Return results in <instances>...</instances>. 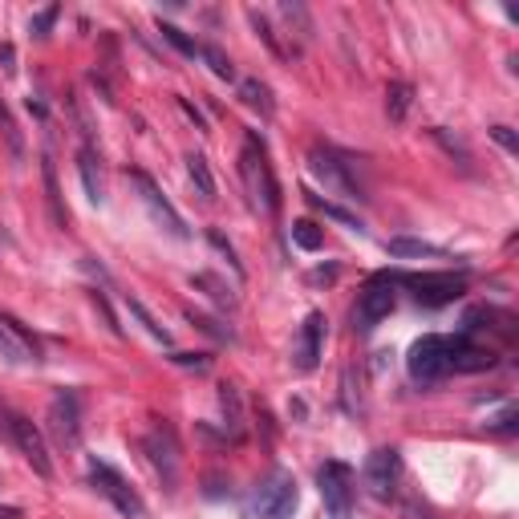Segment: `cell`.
Wrapping results in <instances>:
<instances>
[{
  "mask_svg": "<svg viewBox=\"0 0 519 519\" xmlns=\"http://www.w3.org/2000/svg\"><path fill=\"white\" fill-rule=\"evenodd\" d=\"M240 175H244L248 191H252V199L268 215L280 211V183H276L272 162H268V154H264V146H260L256 134H248L244 151H240Z\"/></svg>",
  "mask_w": 519,
  "mask_h": 519,
  "instance_id": "6da1fadb",
  "label": "cell"
},
{
  "mask_svg": "<svg viewBox=\"0 0 519 519\" xmlns=\"http://www.w3.org/2000/svg\"><path fill=\"white\" fill-rule=\"evenodd\" d=\"M308 167H313L317 183H321L328 195L349 199V203H361V199H366L357 175H353V162L345 159V154L328 151V146H313V151H308Z\"/></svg>",
  "mask_w": 519,
  "mask_h": 519,
  "instance_id": "7a4b0ae2",
  "label": "cell"
},
{
  "mask_svg": "<svg viewBox=\"0 0 519 519\" xmlns=\"http://www.w3.org/2000/svg\"><path fill=\"white\" fill-rule=\"evenodd\" d=\"M406 369L418 386H435L451 374V357H446V337L426 333L410 345V357H406Z\"/></svg>",
  "mask_w": 519,
  "mask_h": 519,
  "instance_id": "3957f363",
  "label": "cell"
},
{
  "mask_svg": "<svg viewBox=\"0 0 519 519\" xmlns=\"http://www.w3.org/2000/svg\"><path fill=\"white\" fill-rule=\"evenodd\" d=\"M90 483H93V491H98L102 499H110V504H114L126 519H142L146 515L142 495H138V491L130 487V483L110 463H98V458H93V463H90Z\"/></svg>",
  "mask_w": 519,
  "mask_h": 519,
  "instance_id": "277c9868",
  "label": "cell"
},
{
  "mask_svg": "<svg viewBox=\"0 0 519 519\" xmlns=\"http://www.w3.org/2000/svg\"><path fill=\"white\" fill-rule=\"evenodd\" d=\"M389 284L414 289V297H418L422 305H451L466 289V280L455 272H402V276H389Z\"/></svg>",
  "mask_w": 519,
  "mask_h": 519,
  "instance_id": "5b68a950",
  "label": "cell"
},
{
  "mask_svg": "<svg viewBox=\"0 0 519 519\" xmlns=\"http://www.w3.org/2000/svg\"><path fill=\"white\" fill-rule=\"evenodd\" d=\"M49 435L65 451L82 446V397L73 389H57L54 402H49Z\"/></svg>",
  "mask_w": 519,
  "mask_h": 519,
  "instance_id": "8992f818",
  "label": "cell"
},
{
  "mask_svg": "<svg viewBox=\"0 0 519 519\" xmlns=\"http://www.w3.org/2000/svg\"><path fill=\"white\" fill-rule=\"evenodd\" d=\"M252 507L260 519H292V512H297V479L289 471H272L260 483Z\"/></svg>",
  "mask_w": 519,
  "mask_h": 519,
  "instance_id": "52a82bcc",
  "label": "cell"
},
{
  "mask_svg": "<svg viewBox=\"0 0 519 519\" xmlns=\"http://www.w3.org/2000/svg\"><path fill=\"white\" fill-rule=\"evenodd\" d=\"M321 483V499H325V512L328 519H349L353 515V471L337 458H328L317 475Z\"/></svg>",
  "mask_w": 519,
  "mask_h": 519,
  "instance_id": "ba28073f",
  "label": "cell"
},
{
  "mask_svg": "<svg viewBox=\"0 0 519 519\" xmlns=\"http://www.w3.org/2000/svg\"><path fill=\"white\" fill-rule=\"evenodd\" d=\"M142 451H146V458H151L154 471H159L162 487L175 491V483H179V443H175V430L162 426V422H154V426L146 430V438H142Z\"/></svg>",
  "mask_w": 519,
  "mask_h": 519,
  "instance_id": "9c48e42d",
  "label": "cell"
},
{
  "mask_svg": "<svg viewBox=\"0 0 519 519\" xmlns=\"http://www.w3.org/2000/svg\"><path fill=\"white\" fill-rule=\"evenodd\" d=\"M397 305V292L394 284H389V276H382V280L366 284L357 297V305H353V328H361V333H369L374 325H382L389 313H394Z\"/></svg>",
  "mask_w": 519,
  "mask_h": 519,
  "instance_id": "30bf717a",
  "label": "cell"
},
{
  "mask_svg": "<svg viewBox=\"0 0 519 519\" xmlns=\"http://www.w3.org/2000/svg\"><path fill=\"white\" fill-rule=\"evenodd\" d=\"M8 438L16 443V451L29 458V466L41 475V479H54V458H49V446H45V438H41V430L33 426L24 414L8 410Z\"/></svg>",
  "mask_w": 519,
  "mask_h": 519,
  "instance_id": "8fae6325",
  "label": "cell"
},
{
  "mask_svg": "<svg viewBox=\"0 0 519 519\" xmlns=\"http://www.w3.org/2000/svg\"><path fill=\"white\" fill-rule=\"evenodd\" d=\"M130 183L138 187V199L146 203L151 220L159 223V228L167 231V236H175V240H187V236H191V231H187V223H183V215H179L175 207H171L167 199H162V191L154 187V179H151V175H142V171H130Z\"/></svg>",
  "mask_w": 519,
  "mask_h": 519,
  "instance_id": "7c38bea8",
  "label": "cell"
},
{
  "mask_svg": "<svg viewBox=\"0 0 519 519\" xmlns=\"http://www.w3.org/2000/svg\"><path fill=\"white\" fill-rule=\"evenodd\" d=\"M446 357H451V369H458V374H479V369L495 366V353L483 349V345H475L471 333L446 337Z\"/></svg>",
  "mask_w": 519,
  "mask_h": 519,
  "instance_id": "4fadbf2b",
  "label": "cell"
},
{
  "mask_svg": "<svg viewBox=\"0 0 519 519\" xmlns=\"http://www.w3.org/2000/svg\"><path fill=\"white\" fill-rule=\"evenodd\" d=\"M321 349H325V317L308 313L305 325H300V333H297V353H292L300 374H313L317 361H321Z\"/></svg>",
  "mask_w": 519,
  "mask_h": 519,
  "instance_id": "5bb4252c",
  "label": "cell"
},
{
  "mask_svg": "<svg viewBox=\"0 0 519 519\" xmlns=\"http://www.w3.org/2000/svg\"><path fill=\"white\" fill-rule=\"evenodd\" d=\"M0 357L13 361V366H21V361H41L37 341H33V337L24 333V325L13 321V317H0Z\"/></svg>",
  "mask_w": 519,
  "mask_h": 519,
  "instance_id": "9a60e30c",
  "label": "cell"
},
{
  "mask_svg": "<svg viewBox=\"0 0 519 519\" xmlns=\"http://www.w3.org/2000/svg\"><path fill=\"white\" fill-rule=\"evenodd\" d=\"M397 466H402V458H397L394 446H382V451H374L366 458V487L377 499H389V491L397 483Z\"/></svg>",
  "mask_w": 519,
  "mask_h": 519,
  "instance_id": "2e32d148",
  "label": "cell"
},
{
  "mask_svg": "<svg viewBox=\"0 0 519 519\" xmlns=\"http://www.w3.org/2000/svg\"><path fill=\"white\" fill-rule=\"evenodd\" d=\"M220 410H223V426H228V438L244 435V402H240V389L231 382L220 386Z\"/></svg>",
  "mask_w": 519,
  "mask_h": 519,
  "instance_id": "e0dca14e",
  "label": "cell"
},
{
  "mask_svg": "<svg viewBox=\"0 0 519 519\" xmlns=\"http://www.w3.org/2000/svg\"><path fill=\"white\" fill-rule=\"evenodd\" d=\"M240 98H244L248 110H256L260 118H272L276 114V102H272V90H268L260 77H244L240 82Z\"/></svg>",
  "mask_w": 519,
  "mask_h": 519,
  "instance_id": "ac0fdd59",
  "label": "cell"
},
{
  "mask_svg": "<svg viewBox=\"0 0 519 519\" xmlns=\"http://www.w3.org/2000/svg\"><path fill=\"white\" fill-rule=\"evenodd\" d=\"M0 142H5L8 159H13V162H24V134H21V126H16L13 110L5 106V98H0Z\"/></svg>",
  "mask_w": 519,
  "mask_h": 519,
  "instance_id": "d6986e66",
  "label": "cell"
},
{
  "mask_svg": "<svg viewBox=\"0 0 519 519\" xmlns=\"http://www.w3.org/2000/svg\"><path fill=\"white\" fill-rule=\"evenodd\" d=\"M389 256H397V260H446V252L438 244H426V240H406V236L389 240Z\"/></svg>",
  "mask_w": 519,
  "mask_h": 519,
  "instance_id": "ffe728a7",
  "label": "cell"
},
{
  "mask_svg": "<svg viewBox=\"0 0 519 519\" xmlns=\"http://www.w3.org/2000/svg\"><path fill=\"white\" fill-rule=\"evenodd\" d=\"M410 106H414V85L410 82H389L386 85V114H389V122H406Z\"/></svg>",
  "mask_w": 519,
  "mask_h": 519,
  "instance_id": "44dd1931",
  "label": "cell"
},
{
  "mask_svg": "<svg viewBox=\"0 0 519 519\" xmlns=\"http://www.w3.org/2000/svg\"><path fill=\"white\" fill-rule=\"evenodd\" d=\"M191 289L207 292V297H211L220 308H236V292H231L215 272H195V276H191Z\"/></svg>",
  "mask_w": 519,
  "mask_h": 519,
  "instance_id": "7402d4cb",
  "label": "cell"
},
{
  "mask_svg": "<svg viewBox=\"0 0 519 519\" xmlns=\"http://www.w3.org/2000/svg\"><path fill=\"white\" fill-rule=\"evenodd\" d=\"M77 171H82V183H85V195H90V203H102L106 191H102V175H98V154L85 146L82 154H77Z\"/></svg>",
  "mask_w": 519,
  "mask_h": 519,
  "instance_id": "603a6c76",
  "label": "cell"
},
{
  "mask_svg": "<svg viewBox=\"0 0 519 519\" xmlns=\"http://www.w3.org/2000/svg\"><path fill=\"white\" fill-rule=\"evenodd\" d=\"M187 175H191L199 199H203V203H211V199H215V179H211V167H207L203 154H187Z\"/></svg>",
  "mask_w": 519,
  "mask_h": 519,
  "instance_id": "cb8c5ba5",
  "label": "cell"
},
{
  "mask_svg": "<svg viewBox=\"0 0 519 519\" xmlns=\"http://www.w3.org/2000/svg\"><path fill=\"white\" fill-rule=\"evenodd\" d=\"M41 175H45V191H49V211H54V220H57V228H65V207H62V187H57V171H54V159H41Z\"/></svg>",
  "mask_w": 519,
  "mask_h": 519,
  "instance_id": "d4e9b609",
  "label": "cell"
},
{
  "mask_svg": "<svg viewBox=\"0 0 519 519\" xmlns=\"http://www.w3.org/2000/svg\"><path fill=\"white\" fill-rule=\"evenodd\" d=\"M292 244H297L300 252H321L325 231L317 228L313 220H297V223H292Z\"/></svg>",
  "mask_w": 519,
  "mask_h": 519,
  "instance_id": "484cf974",
  "label": "cell"
},
{
  "mask_svg": "<svg viewBox=\"0 0 519 519\" xmlns=\"http://www.w3.org/2000/svg\"><path fill=\"white\" fill-rule=\"evenodd\" d=\"M187 321H191V325L199 328V333L215 337V341H220V345H231V341H236V333H231L228 325H223V321H215V317H207V313H195V308H187Z\"/></svg>",
  "mask_w": 519,
  "mask_h": 519,
  "instance_id": "4316f807",
  "label": "cell"
},
{
  "mask_svg": "<svg viewBox=\"0 0 519 519\" xmlns=\"http://www.w3.org/2000/svg\"><path fill=\"white\" fill-rule=\"evenodd\" d=\"M199 57L211 65L215 77H223V82H236V65H231V57L223 54L220 45H199Z\"/></svg>",
  "mask_w": 519,
  "mask_h": 519,
  "instance_id": "83f0119b",
  "label": "cell"
},
{
  "mask_svg": "<svg viewBox=\"0 0 519 519\" xmlns=\"http://www.w3.org/2000/svg\"><path fill=\"white\" fill-rule=\"evenodd\" d=\"M430 138H435V142L443 146V151L451 154V159H458V167H463V171H471V151H466V142H463V138H451L443 126H435V130H430Z\"/></svg>",
  "mask_w": 519,
  "mask_h": 519,
  "instance_id": "f1b7e54d",
  "label": "cell"
},
{
  "mask_svg": "<svg viewBox=\"0 0 519 519\" xmlns=\"http://www.w3.org/2000/svg\"><path fill=\"white\" fill-rule=\"evenodd\" d=\"M280 16L289 21V29H297V33H300V41L313 37V16H308V8H305V5H289V0H284V5H280Z\"/></svg>",
  "mask_w": 519,
  "mask_h": 519,
  "instance_id": "f546056e",
  "label": "cell"
},
{
  "mask_svg": "<svg viewBox=\"0 0 519 519\" xmlns=\"http://www.w3.org/2000/svg\"><path fill=\"white\" fill-rule=\"evenodd\" d=\"M159 33H162V37H167L171 45H175V49H179V54H183V57H199V41H191V37H187V33L179 29V24H167V21H159Z\"/></svg>",
  "mask_w": 519,
  "mask_h": 519,
  "instance_id": "4dcf8cb0",
  "label": "cell"
},
{
  "mask_svg": "<svg viewBox=\"0 0 519 519\" xmlns=\"http://www.w3.org/2000/svg\"><path fill=\"white\" fill-rule=\"evenodd\" d=\"M308 203H313V207H317V211H325V215H328V220H337V223H345V228L361 231V220H357V215H349V211H345V207H337V203H325V199H321V195H308Z\"/></svg>",
  "mask_w": 519,
  "mask_h": 519,
  "instance_id": "1f68e13d",
  "label": "cell"
},
{
  "mask_svg": "<svg viewBox=\"0 0 519 519\" xmlns=\"http://www.w3.org/2000/svg\"><path fill=\"white\" fill-rule=\"evenodd\" d=\"M126 305H130V313H134V317H138V321H142V328H146V333H151V337H154V341L171 345V333H167V328H162L159 321H154V317H151V313H146V305H142V300H126Z\"/></svg>",
  "mask_w": 519,
  "mask_h": 519,
  "instance_id": "d6a6232c",
  "label": "cell"
},
{
  "mask_svg": "<svg viewBox=\"0 0 519 519\" xmlns=\"http://www.w3.org/2000/svg\"><path fill=\"white\" fill-rule=\"evenodd\" d=\"M248 21H252V29L260 33V37H264V45H268V49H272V54H276V57H284V45H280V41H276L272 24H268V16H264V13H260V8H252V13H248Z\"/></svg>",
  "mask_w": 519,
  "mask_h": 519,
  "instance_id": "836d02e7",
  "label": "cell"
},
{
  "mask_svg": "<svg viewBox=\"0 0 519 519\" xmlns=\"http://www.w3.org/2000/svg\"><path fill=\"white\" fill-rule=\"evenodd\" d=\"M57 16H62V8H57V5L41 8V13H37V16H33V21H29V29L37 33V37H49V29H54V21H57Z\"/></svg>",
  "mask_w": 519,
  "mask_h": 519,
  "instance_id": "e575fe53",
  "label": "cell"
},
{
  "mask_svg": "<svg viewBox=\"0 0 519 519\" xmlns=\"http://www.w3.org/2000/svg\"><path fill=\"white\" fill-rule=\"evenodd\" d=\"M207 240H211V248H220V252H223V256H228L231 272H236V276H244V268H240V260H236V248H231V244H228V240H223V231H211V236H207Z\"/></svg>",
  "mask_w": 519,
  "mask_h": 519,
  "instance_id": "d590c367",
  "label": "cell"
},
{
  "mask_svg": "<svg viewBox=\"0 0 519 519\" xmlns=\"http://www.w3.org/2000/svg\"><path fill=\"white\" fill-rule=\"evenodd\" d=\"M175 366H183V369H195V374H203L207 366H211V357H207V353H175Z\"/></svg>",
  "mask_w": 519,
  "mask_h": 519,
  "instance_id": "8d00e7d4",
  "label": "cell"
},
{
  "mask_svg": "<svg viewBox=\"0 0 519 519\" xmlns=\"http://www.w3.org/2000/svg\"><path fill=\"white\" fill-rule=\"evenodd\" d=\"M491 138H495V142L504 146L507 154H515V151H519V138H515V130H512V126H491Z\"/></svg>",
  "mask_w": 519,
  "mask_h": 519,
  "instance_id": "74e56055",
  "label": "cell"
},
{
  "mask_svg": "<svg viewBox=\"0 0 519 519\" xmlns=\"http://www.w3.org/2000/svg\"><path fill=\"white\" fill-rule=\"evenodd\" d=\"M515 418H519L515 406H507V410L495 418V426H491V430H499V435H512V430H515Z\"/></svg>",
  "mask_w": 519,
  "mask_h": 519,
  "instance_id": "f35d334b",
  "label": "cell"
},
{
  "mask_svg": "<svg viewBox=\"0 0 519 519\" xmlns=\"http://www.w3.org/2000/svg\"><path fill=\"white\" fill-rule=\"evenodd\" d=\"M0 69H5V73H8V77H13V73H16V49H13V45H8V41H0Z\"/></svg>",
  "mask_w": 519,
  "mask_h": 519,
  "instance_id": "ab89813d",
  "label": "cell"
}]
</instances>
